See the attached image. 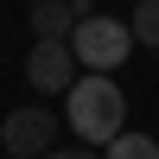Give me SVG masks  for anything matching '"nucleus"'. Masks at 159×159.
<instances>
[{"label": "nucleus", "instance_id": "f257e3e1", "mask_svg": "<svg viewBox=\"0 0 159 159\" xmlns=\"http://www.w3.org/2000/svg\"><path fill=\"white\" fill-rule=\"evenodd\" d=\"M64 127H70L83 147H108L115 134L127 127V96L108 70H89L64 89Z\"/></svg>", "mask_w": 159, "mask_h": 159}, {"label": "nucleus", "instance_id": "f03ea898", "mask_svg": "<svg viewBox=\"0 0 159 159\" xmlns=\"http://www.w3.org/2000/svg\"><path fill=\"white\" fill-rule=\"evenodd\" d=\"M70 51H76V64H89V70H115V64L134 51V25L108 19V13H89V19H76Z\"/></svg>", "mask_w": 159, "mask_h": 159}, {"label": "nucleus", "instance_id": "7ed1b4c3", "mask_svg": "<svg viewBox=\"0 0 159 159\" xmlns=\"http://www.w3.org/2000/svg\"><path fill=\"white\" fill-rule=\"evenodd\" d=\"M0 147H7L13 159H38L57 147V115L51 108H7V121H0Z\"/></svg>", "mask_w": 159, "mask_h": 159}, {"label": "nucleus", "instance_id": "20e7f679", "mask_svg": "<svg viewBox=\"0 0 159 159\" xmlns=\"http://www.w3.org/2000/svg\"><path fill=\"white\" fill-rule=\"evenodd\" d=\"M25 83H32L38 96H64V89L76 83L70 38H32V51H25Z\"/></svg>", "mask_w": 159, "mask_h": 159}, {"label": "nucleus", "instance_id": "39448f33", "mask_svg": "<svg viewBox=\"0 0 159 159\" xmlns=\"http://www.w3.org/2000/svg\"><path fill=\"white\" fill-rule=\"evenodd\" d=\"M25 25H32V38H70L76 32V13H70V0H32Z\"/></svg>", "mask_w": 159, "mask_h": 159}, {"label": "nucleus", "instance_id": "423d86ee", "mask_svg": "<svg viewBox=\"0 0 159 159\" xmlns=\"http://www.w3.org/2000/svg\"><path fill=\"white\" fill-rule=\"evenodd\" d=\"M108 159H159V140L140 134V127H121V134L108 140Z\"/></svg>", "mask_w": 159, "mask_h": 159}, {"label": "nucleus", "instance_id": "0eeeda50", "mask_svg": "<svg viewBox=\"0 0 159 159\" xmlns=\"http://www.w3.org/2000/svg\"><path fill=\"white\" fill-rule=\"evenodd\" d=\"M127 25H134V45L159 51V0H140V7L127 13Z\"/></svg>", "mask_w": 159, "mask_h": 159}, {"label": "nucleus", "instance_id": "6e6552de", "mask_svg": "<svg viewBox=\"0 0 159 159\" xmlns=\"http://www.w3.org/2000/svg\"><path fill=\"white\" fill-rule=\"evenodd\" d=\"M38 159H96V147H64V153L51 147V153H38Z\"/></svg>", "mask_w": 159, "mask_h": 159}, {"label": "nucleus", "instance_id": "1a4fd4ad", "mask_svg": "<svg viewBox=\"0 0 159 159\" xmlns=\"http://www.w3.org/2000/svg\"><path fill=\"white\" fill-rule=\"evenodd\" d=\"M70 13H76V19H89V13H96V0H70Z\"/></svg>", "mask_w": 159, "mask_h": 159}]
</instances>
